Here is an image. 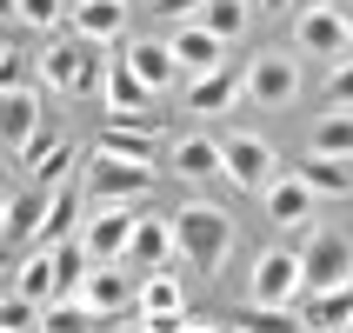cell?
Instances as JSON below:
<instances>
[{"label":"cell","instance_id":"obj_8","mask_svg":"<svg viewBox=\"0 0 353 333\" xmlns=\"http://www.w3.org/2000/svg\"><path fill=\"white\" fill-rule=\"evenodd\" d=\"M254 307H300V254L267 247L254 260Z\"/></svg>","mask_w":353,"mask_h":333},{"label":"cell","instance_id":"obj_22","mask_svg":"<svg viewBox=\"0 0 353 333\" xmlns=\"http://www.w3.org/2000/svg\"><path fill=\"white\" fill-rule=\"evenodd\" d=\"M74 234H80V194L74 187H54L47 194V214L34 227V247H60V240H74Z\"/></svg>","mask_w":353,"mask_h":333},{"label":"cell","instance_id":"obj_34","mask_svg":"<svg viewBox=\"0 0 353 333\" xmlns=\"http://www.w3.org/2000/svg\"><path fill=\"white\" fill-rule=\"evenodd\" d=\"M34 320H40V307H34V300L0 294V327H7V333H34Z\"/></svg>","mask_w":353,"mask_h":333},{"label":"cell","instance_id":"obj_43","mask_svg":"<svg viewBox=\"0 0 353 333\" xmlns=\"http://www.w3.org/2000/svg\"><path fill=\"white\" fill-rule=\"evenodd\" d=\"M0 60H7V47H0Z\"/></svg>","mask_w":353,"mask_h":333},{"label":"cell","instance_id":"obj_38","mask_svg":"<svg viewBox=\"0 0 353 333\" xmlns=\"http://www.w3.org/2000/svg\"><path fill=\"white\" fill-rule=\"evenodd\" d=\"M0 20H14V0H0Z\"/></svg>","mask_w":353,"mask_h":333},{"label":"cell","instance_id":"obj_44","mask_svg":"<svg viewBox=\"0 0 353 333\" xmlns=\"http://www.w3.org/2000/svg\"><path fill=\"white\" fill-rule=\"evenodd\" d=\"M127 333H140V327H127Z\"/></svg>","mask_w":353,"mask_h":333},{"label":"cell","instance_id":"obj_46","mask_svg":"<svg viewBox=\"0 0 353 333\" xmlns=\"http://www.w3.org/2000/svg\"><path fill=\"white\" fill-rule=\"evenodd\" d=\"M0 333H7V327H0Z\"/></svg>","mask_w":353,"mask_h":333},{"label":"cell","instance_id":"obj_7","mask_svg":"<svg viewBox=\"0 0 353 333\" xmlns=\"http://www.w3.org/2000/svg\"><path fill=\"white\" fill-rule=\"evenodd\" d=\"M134 294H140V280L114 260V267H87V280H80L67 300H80L94 320H107V314H127V307H134Z\"/></svg>","mask_w":353,"mask_h":333},{"label":"cell","instance_id":"obj_30","mask_svg":"<svg viewBox=\"0 0 353 333\" xmlns=\"http://www.w3.org/2000/svg\"><path fill=\"white\" fill-rule=\"evenodd\" d=\"M34 333H94V314L80 307V300H47L34 320Z\"/></svg>","mask_w":353,"mask_h":333},{"label":"cell","instance_id":"obj_6","mask_svg":"<svg viewBox=\"0 0 353 333\" xmlns=\"http://www.w3.org/2000/svg\"><path fill=\"white\" fill-rule=\"evenodd\" d=\"M240 94L254 100V107H294L300 60L294 54H254V60H247V74H240Z\"/></svg>","mask_w":353,"mask_h":333},{"label":"cell","instance_id":"obj_19","mask_svg":"<svg viewBox=\"0 0 353 333\" xmlns=\"http://www.w3.org/2000/svg\"><path fill=\"white\" fill-rule=\"evenodd\" d=\"M260 194H267V220H274V227H307V220H314V194H307L294 174H274Z\"/></svg>","mask_w":353,"mask_h":333},{"label":"cell","instance_id":"obj_16","mask_svg":"<svg viewBox=\"0 0 353 333\" xmlns=\"http://www.w3.org/2000/svg\"><path fill=\"white\" fill-rule=\"evenodd\" d=\"M127 260L140 274H160L174 260V220H154V214H134V240H127Z\"/></svg>","mask_w":353,"mask_h":333},{"label":"cell","instance_id":"obj_29","mask_svg":"<svg viewBox=\"0 0 353 333\" xmlns=\"http://www.w3.org/2000/svg\"><path fill=\"white\" fill-rule=\"evenodd\" d=\"M100 87H107V107H114V114H147V107H154V94H147L127 67H107V74H100Z\"/></svg>","mask_w":353,"mask_h":333},{"label":"cell","instance_id":"obj_41","mask_svg":"<svg viewBox=\"0 0 353 333\" xmlns=\"http://www.w3.org/2000/svg\"><path fill=\"white\" fill-rule=\"evenodd\" d=\"M347 47H353V14H347Z\"/></svg>","mask_w":353,"mask_h":333},{"label":"cell","instance_id":"obj_4","mask_svg":"<svg viewBox=\"0 0 353 333\" xmlns=\"http://www.w3.org/2000/svg\"><path fill=\"white\" fill-rule=\"evenodd\" d=\"M353 280V240H340L334 227H314L307 254H300V294H320V287H347Z\"/></svg>","mask_w":353,"mask_h":333},{"label":"cell","instance_id":"obj_15","mask_svg":"<svg viewBox=\"0 0 353 333\" xmlns=\"http://www.w3.org/2000/svg\"><path fill=\"white\" fill-rule=\"evenodd\" d=\"M300 327L307 333H334V327H353V280L347 287H320V294H300Z\"/></svg>","mask_w":353,"mask_h":333},{"label":"cell","instance_id":"obj_26","mask_svg":"<svg viewBox=\"0 0 353 333\" xmlns=\"http://www.w3.org/2000/svg\"><path fill=\"white\" fill-rule=\"evenodd\" d=\"M134 307H140V314H187V287H180V280L160 267V274H147V280H140Z\"/></svg>","mask_w":353,"mask_h":333},{"label":"cell","instance_id":"obj_23","mask_svg":"<svg viewBox=\"0 0 353 333\" xmlns=\"http://www.w3.org/2000/svg\"><path fill=\"white\" fill-rule=\"evenodd\" d=\"M254 20V0H200L194 7V27H207L214 40H240Z\"/></svg>","mask_w":353,"mask_h":333},{"label":"cell","instance_id":"obj_10","mask_svg":"<svg viewBox=\"0 0 353 333\" xmlns=\"http://www.w3.org/2000/svg\"><path fill=\"white\" fill-rule=\"evenodd\" d=\"M47 134V120H40V87H0V147H34V140Z\"/></svg>","mask_w":353,"mask_h":333},{"label":"cell","instance_id":"obj_11","mask_svg":"<svg viewBox=\"0 0 353 333\" xmlns=\"http://www.w3.org/2000/svg\"><path fill=\"white\" fill-rule=\"evenodd\" d=\"M294 47L300 54H314V60H347V14L340 7H307V14L294 20Z\"/></svg>","mask_w":353,"mask_h":333},{"label":"cell","instance_id":"obj_9","mask_svg":"<svg viewBox=\"0 0 353 333\" xmlns=\"http://www.w3.org/2000/svg\"><path fill=\"white\" fill-rule=\"evenodd\" d=\"M280 167H274V147L260 134H227L220 140V180H234V187H267Z\"/></svg>","mask_w":353,"mask_h":333},{"label":"cell","instance_id":"obj_3","mask_svg":"<svg viewBox=\"0 0 353 333\" xmlns=\"http://www.w3.org/2000/svg\"><path fill=\"white\" fill-rule=\"evenodd\" d=\"M87 194L100 200V207H127V200H140L147 187H154V160H120V154H87Z\"/></svg>","mask_w":353,"mask_h":333},{"label":"cell","instance_id":"obj_18","mask_svg":"<svg viewBox=\"0 0 353 333\" xmlns=\"http://www.w3.org/2000/svg\"><path fill=\"white\" fill-rule=\"evenodd\" d=\"M120 67H127V74H134L140 87H147V94H160V87H174V80H180L174 54H167V40H134Z\"/></svg>","mask_w":353,"mask_h":333},{"label":"cell","instance_id":"obj_32","mask_svg":"<svg viewBox=\"0 0 353 333\" xmlns=\"http://www.w3.org/2000/svg\"><path fill=\"white\" fill-rule=\"evenodd\" d=\"M240 327H247V333H300V314H294V307H247Z\"/></svg>","mask_w":353,"mask_h":333},{"label":"cell","instance_id":"obj_45","mask_svg":"<svg viewBox=\"0 0 353 333\" xmlns=\"http://www.w3.org/2000/svg\"><path fill=\"white\" fill-rule=\"evenodd\" d=\"M300 333H307V327H300Z\"/></svg>","mask_w":353,"mask_h":333},{"label":"cell","instance_id":"obj_17","mask_svg":"<svg viewBox=\"0 0 353 333\" xmlns=\"http://www.w3.org/2000/svg\"><path fill=\"white\" fill-rule=\"evenodd\" d=\"M167 167H174V180H220V140L180 134L174 147H167Z\"/></svg>","mask_w":353,"mask_h":333},{"label":"cell","instance_id":"obj_12","mask_svg":"<svg viewBox=\"0 0 353 333\" xmlns=\"http://www.w3.org/2000/svg\"><path fill=\"white\" fill-rule=\"evenodd\" d=\"M167 54H174L180 74L194 80V74H214V67H227V40H214L207 27H194V20H180L174 40H167Z\"/></svg>","mask_w":353,"mask_h":333},{"label":"cell","instance_id":"obj_21","mask_svg":"<svg viewBox=\"0 0 353 333\" xmlns=\"http://www.w3.org/2000/svg\"><path fill=\"white\" fill-rule=\"evenodd\" d=\"M234 100H240V74L234 67H214V74L187 80V114H227Z\"/></svg>","mask_w":353,"mask_h":333},{"label":"cell","instance_id":"obj_2","mask_svg":"<svg viewBox=\"0 0 353 333\" xmlns=\"http://www.w3.org/2000/svg\"><path fill=\"white\" fill-rule=\"evenodd\" d=\"M107 74V60H100V47H87V40H54L47 54H40L34 80L40 87H54V94H94V80Z\"/></svg>","mask_w":353,"mask_h":333},{"label":"cell","instance_id":"obj_25","mask_svg":"<svg viewBox=\"0 0 353 333\" xmlns=\"http://www.w3.org/2000/svg\"><path fill=\"white\" fill-rule=\"evenodd\" d=\"M300 187H307V194H347V187H353V160H320V154H307V160H300Z\"/></svg>","mask_w":353,"mask_h":333},{"label":"cell","instance_id":"obj_24","mask_svg":"<svg viewBox=\"0 0 353 333\" xmlns=\"http://www.w3.org/2000/svg\"><path fill=\"white\" fill-rule=\"evenodd\" d=\"M7 294L34 300V307H47V300H54V260H47V247H34V254L14 267V287H7Z\"/></svg>","mask_w":353,"mask_h":333},{"label":"cell","instance_id":"obj_31","mask_svg":"<svg viewBox=\"0 0 353 333\" xmlns=\"http://www.w3.org/2000/svg\"><path fill=\"white\" fill-rule=\"evenodd\" d=\"M47 260H54V300H60V294H74L80 280H87V254H80V240H60Z\"/></svg>","mask_w":353,"mask_h":333},{"label":"cell","instance_id":"obj_5","mask_svg":"<svg viewBox=\"0 0 353 333\" xmlns=\"http://www.w3.org/2000/svg\"><path fill=\"white\" fill-rule=\"evenodd\" d=\"M80 254H87V267H114V260H127V240H134V214L127 207H94V214H80Z\"/></svg>","mask_w":353,"mask_h":333},{"label":"cell","instance_id":"obj_20","mask_svg":"<svg viewBox=\"0 0 353 333\" xmlns=\"http://www.w3.org/2000/svg\"><path fill=\"white\" fill-rule=\"evenodd\" d=\"M120 27H127V0H80L74 7V34L87 40V47L120 40Z\"/></svg>","mask_w":353,"mask_h":333},{"label":"cell","instance_id":"obj_13","mask_svg":"<svg viewBox=\"0 0 353 333\" xmlns=\"http://www.w3.org/2000/svg\"><path fill=\"white\" fill-rule=\"evenodd\" d=\"M100 154H120V160H154L160 154V127L147 114H114L100 127Z\"/></svg>","mask_w":353,"mask_h":333},{"label":"cell","instance_id":"obj_36","mask_svg":"<svg viewBox=\"0 0 353 333\" xmlns=\"http://www.w3.org/2000/svg\"><path fill=\"white\" fill-rule=\"evenodd\" d=\"M194 7H200V0H154L160 20H180V14H194Z\"/></svg>","mask_w":353,"mask_h":333},{"label":"cell","instance_id":"obj_39","mask_svg":"<svg viewBox=\"0 0 353 333\" xmlns=\"http://www.w3.org/2000/svg\"><path fill=\"white\" fill-rule=\"evenodd\" d=\"M0 227H7V194H0Z\"/></svg>","mask_w":353,"mask_h":333},{"label":"cell","instance_id":"obj_27","mask_svg":"<svg viewBox=\"0 0 353 333\" xmlns=\"http://www.w3.org/2000/svg\"><path fill=\"white\" fill-rule=\"evenodd\" d=\"M314 154L320 160H353V114H320L314 120Z\"/></svg>","mask_w":353,"mask_h":333},{"label":"cell","instance_id":"obj_14","mask_svg":"<svg viewBox=\"0 0 353 333\" xmlns=\"http://www.w3.org/2000/svg\"><path fill=\"white\" fill-rule=\"evenodd\" d=\"M74 167H80V147H74V140L40 134L34 147H27V180H34V187H47V194H54V187H67V174H74Z\"/></svg>","mask_w":353,"mask_h":333},{"label":"cell","instance_id":"obj_28","mask_svg":"<svg viewBox=\"0 0 353 333\" xmlns=\"http://www.w3.org/2000/svg\"><path fill=\"white\" fill-rule=\"evenodd\" d=\"M40 214H47V187H27V194L7 200V227H0V240H34Z\"/></svg>","mask_w":353,"mask_h":333},{"label":"cell","instance_id":"obj_33","mask_svg":"<svg viewBox=\"0 0 353 333\" xmlns=\"http://www.w3.org/2000/svg\"><path fill=\"white\" fill-rule=\"evenodd\" d=\"M14 20L47 34V27H60V20H67V0H14Z\"/></svg>","mask_w":353,"mask_h":333},{"label":"cell","instance_id":"obj_1","mask_svg":"<svg viewBox=\"0 0 353 333\" xmlns=\"http://www.w3.org/2000/svg\"><path fill=\"white\" fill-rule=\"evenodd\" d=\"M174 254L194 260V274H220L227 254H234V220H227V207L187 200V207L174 214Z\"/></svg>","mask_w":353,"mask_h":333},{"label":"cell","instance_id":"obj_40","mask_svg":"<svg viewBox=\"0 0 353 333\" xmlns=\"http://www.w3.org/2000/svg\"><path fill=\"white\" fill-rule=\"evenodd\" d=\"M254 7H287V0H254Z\"/></svg>","mask_w":353,"mask_h":333},{"label":"cell","instance_id":"obj_35","mask_svg":"<svg viewBox=\"0 0 353 333\" xmlns=\"http://www.w3.org/2000/svg\"><path fill=\"white\" fill-rule=\"evenodd\" d=\"M327 100H334L340 114H353V60H340L334 80H327Z\"/></svg>","mask_w":353,"mask_h":333},{"label":"cell","instance_id":"obj_42","mask_svg":"<svg viewBox=\"0 0 353 333\" xmlns=\"http://www.w3.org/2000/svg\"><path fill=\"white\" fill-rule=\"evenodd\" d=\"M334 333H353V327H334Z\"/></svg>","mask_w":353,"mask_h":333},{"label":"cell","instance_id":"obj_37","mask_svg":"<svg viewBox=\"0 0 353 333\" xmlns=\"http://www.w3.org/2000/svg\"><path fill=\"white\" fill-rule=\"evenodd\" d=\"M180 333H220V327H200V320H187V327H180Z\"/></svg>","mask_w":353,"mask_h":333}]
</instances>
